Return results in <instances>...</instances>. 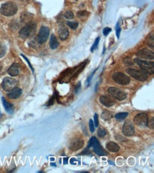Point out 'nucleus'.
<instances>
[{
	"label": "nucleus",
	"instance_id": "1",
	"mask_svg": "<svg viewBox=\"0 0 154 173\" xmlns=\"http://www.w3.org/2000/svg\"><path fill=\"white\" fill-rule=\"evenodd\" d=\"M17 10H18V7H17L16 4L13 2H7V3L2 4L1 8H0L1 13L7 16H13L15 14H16Z\"/></svg>",
	"mask_w": 154,
	"mask_h": 173
},
{
	"label": "nucleus",
	"instance_id": "27",
	"mask_svg": "<svg viewBox=\"0 0 154 173\" xmlns=\"http://www.w3.org/2000/svg\"><path fill=\"white\" fill-rule=\"evenodd\" d=\"M99 41V38L98 37V38H97L95 41H94V43L93 46H92V48H91V51L92 52H93L94 50H95L97 48V46H98Z\"/></svg>",
	"mask_w": 154,
	"mask_h": 173
},
{
	"label": "nucleus",
	"instance_id": "2",
	"mask_svg": "<svg viewBox=\"0 0 154 173\" xmlns=\"http://www.w3.org/2000/svg\"><path fill=\"white\" fill-rule=\"evenodd\" d=\"M135 62L137 63L139 67H141V70H143V72L146 74H151L153 75L154 73V62H149L141 60L139 58H136Z\"/></svg>",
	"mask_w": 154,
	"mask_h": 173
},
{
	"label": "nucleus",
	"instance_id": "12",
	"mask_svg": "<svg viewBox=\"0 0 154 173\" xmlns=\"http://www.w3.org/2000/svg\"><path fill=\"white\" fill-rule=\"evenodd\" d=\"M83 145H84V141L83 140L79 139H75L71 140L70 143L69 145V148L70 149L73 150V151H76V150L81 149L83 147Z\"/></svg>",
	"mask_w": 154,
	"mask_h": 173
},
{
	"label": "nucleus",
	"instance_id": "29",
	"mask_svg": "<svg viewBox=\"0 0 154 173\" xmlns=\"http://www.w3.org/2000/svg\"><path fill=\"white\" fill-rule=\"evenodd\" d=\"M88 15V12L87 11H79L78 13V16L79 18H82V17L86 16Z\"/></svg>",
	"mask_w": 154,
	"mask_h": 173
},
{
	"label": "nucleus",
	"instance_id": "30",
	"mask_svg": "<svg viewBox=\"0 0 154 173\" xmlns=\"http://www.w3.org/2000/svg\"><path fill=\"white\" fill-rule=\"evenodd\" d=\"M94 125L96 127L98 126L99 125V121H98V115L95 114L94 116Z\"/></svg>",
	"mask_w": 154,
	"mask_h": 173
},
{
	"label": "nucleus",
	"instance_id": "18",
	"mask_svg": "<svg viewBox=\"0 0 154 173\" xmlns=\"http://www.w3.org/2000/svg\"><path fill=\"white\" fill-rule=\"evenodd\" d=\"M106 149L109 150V151L114 152V153H116L119 150V145L116 144V143L112 142V141L108 142L107 144H106Z\"/></svg>",
	"mask_w": 154,
	"mask_h": 173
},
{
	"label": "nucleus",
	"instance_id": "33",
	"mask_svg": "<svg viewBox=\"0 0 154 173\" xmlns=\"http://www.w3.org/2000/svg\"><path fill=\"white\" fill-rule=\"evenodd\" d=\"M120 32H121V28H120V26H119V24H117L116 26V36H117V38H119V34H120Z\"/></svg>",
	"mask_w": 154,
	"mask_h": 173
},
{
	"label": "nucleus",
	"instance_id": "14",
	"mask_svg": "<svg viewBox=\"0 0 154 173\" xmlns=\"http://www.w3.org/2000/svg\"><path fill=\"white\" fill-rule=\"evenodd\" d=\"M99 101H100V103L104 105V106H105V107H112L114 104V103H115L112 99L107 96L100 97V98H99Z\"/></svg>",
	"mask_w": 154,
	"mask_h": 173
},
{
	"label": "nucleus",
	"instance_id": "8",
	"mask_svg": "<svg viewBox=\"0 0 154 173\" xmlns=\"http://www.w3.org/2000/svg\"><path fill=\"white\" fill-rule=\"evenodd\" d=\"M16 84L17 81L16 80L11 78V77H5L2 83V86L5 91L9 92L14 89Z\"/></svg>",
	"mask_w": 154,
	"mask_h": 173
},
{
	"label": "nucleus",
	"instance_id": "5",
	"mask_svg": "<svg viewBox=\"0 0 154 173\" xmlns=\"http://www.w3.org/2000/svg\"><path fill=\"white\" fill-rule=\"evenodd\" d=\"M134 122L136 125L141 127H145L148 126V116L146 113H140L136 115L134 119Z\"/></svg>",
	"mask_w": 154,
	"mask_h": 173
},
{
	"label": "nucleus",
	"instance_id": "37",
	"mask_svg": "<svg viewBox=\"0 0 154 173\" xmlns=\"http://www.w3.org/2000/svg\"><path fill=\"white\" fill-rule=\"evenodd\" d=\"M68 163V158H67V157H65V158L63 159V164H67Z\"/></svg>",
	"mask_w": 154,
	"mask_h": 173
},
{
	"label": "nucleus",
	"instance_id": "26",
	"mask_svg": "<svg viewBox=\"0 0 154 173\" xmlns=\"http://www.w3.org/2000/svg\"><path fill=\"white\" fill-rule=\"evenodd\" d=\"M65 17L68 19H73L74 18V14L70 11H68L65 14Z\"/></svg>",
	"mask_w": 154,
	"mask_h": 173
},
{
	"label": "nucleus",
	"instance_id": "38",
	"mask_svg": "<svg viewBox=\"0 0 154 173\" xmlns=\"http://www.w3.org/2000/svg\"><path fill=\"white\" fill-rule=\"evenodd\" d=\"M2 65H1V64H0V70H2Z\"/></svg>",
	"mask_w": 154,
	"mask_h": 173
},
{
	"label": "nucleus",
	"instance_id": "34",
	"mask_svg": "<svg viewBox=\"0 0 154 173\" xmlns=\"http://www.w3.org/2000/svg\"><path fill=\"white\" fill-rule=\"evenodd\" d=\"M151 122L150 121V123H148V126L150 129H153V127H154V124H153V121H154V120H153V119H151Z\"/></svg>",
	"mask_w": 154,
	"mask_h": 173
},
{
	"label": "nucleus",
	"instance_id": "10",
	"mask_svg": "<svg viewBox=\"0 0 154 173\" xmlns=\"http://www.w3.org/2000/svg\"><path fill=\"white\" fill-rule=\"evenodd\" d=\"M49 36V29L46 26H42L38 34V41L40 43H44Z\"/></svg>",
	"mask_w": 154,
	"mask_h": 173
},
{
	"label": "nucleus",
	"instance_id": "28",
	"mask_svg": "<svg viewBox=\"0 0 154 173\" xmlns=\"http://www.w3.org/2000/svg\"><path fill=\"white\" fill-rule=\"evenodd\" d=\"M98 136H99V137H101V138H102V137H104V136H105V135L106 134V131L104 129H99V130H98Z\"/></svg>",
	"mask_w": 154,
	"mask_h": 173
},
{
	"label": "nucleus",
	"instance_id": "16",
	"mask_svg": "<svg viewBox=\"0 0 154 173\" xmlns=\"http://www.w3.org/2000/svg\"><path fill=\"white\" fill-rule=\"evenodd\" d=\"M21 94H22V90L20 88L15 87L14 89H12L11 91L7 94V96H8L9 98L11 99H16L21 97Z\"/></svg>",
	"mask_w": 154,
	"mask_h": 173
},
{
	"label": "nucleus",
	"instance_id": "36",
	"mask_svg": "<svg viewBox=\"0 0 154 173\" xmlns=\"http://www.w3.org/2000/svg\"><path fill=\"white\" fill-rule=\"evenodd\" d=\"M77 162H78V160L75 158H71L70 159V164L71 165H76Z\"/></svg>",
	"mask_w": 154,
	"mask_h": 173
},
{
	"label": "nucleus",
	"instance_id": "24",
	"mask_svg": "<svg viewBox=\"0 0 154 173\" xmlns=\"http://www.w3.org/2000/svg\"><path fill=\"white\" fill-rule=\"evenodd\" d=\"M7 51V48L4 45L0 44V58L3 57L4 56L5 53H6Z\"/></svg>",
	"mask_w": 154,
	"mask_h": 173
},
{
	"label": "nucleus",
	"instance_id": "15",
	"mask_svg": "<svg viewBox=\"0 0 154 173\" xmlns=\"http://www.w3.org/2000/svg\"><path fill=\"white\" fill-rule=\"evenodd\" d=\"M20 66L18 63H14L8 69V73L12 77L17 76L20 72Z\"/></svg>",
	"mask_w": 154,
	"mask_h": 173
},
{
	"label": "nucleus",
	"instance_id": "4",
	"mask_svg": "<svg viewBox=\"0 0 154 173\" xmlns=\"http://www.w3.org/2000/svg\"><path fill=\"white\" fill-rule=\"evenodd\" d=\"M90 147H93L94 149V151L95 152V153H97L99 155L103 156V155H106V153L103 150L100 144L99 143L98 140L97 139V138L95 137H93L90 140H89L88 148H90Z\"/></svg>",
	"mask_w": 154,
	"mask_h": 173
},
{
	"label": "nucleus",
	"instance_id": "32",
	"mask_svg": "<svg viewBox=\"0 0 154 173\" xmlns=\"http://www.w3.org/2000/svg\"><path fill=\"white\" fill-rule=\"evenodd\" d=\"M89 129H90L91 133H93L94 131V122H93V120H89Z\"/></svg>",
	"mask_w": 154,
	"mask_h": 173
},
{
	"label": "nucleus",
	"instance_id": "25",
	"mask_svg": "<svg viewBox=\"0 0 154 173\" xmlns=\"http://www.w3.org/2000/svg\"><path fill=\"white\" fill-rule=\"evenodd\" d=\"M68 26L70 28H71L73 30H75L77 28H78V22H70V21H68Z\"/></svg>",
	"mask_w": 154,
	"mask_h": 173
},
{
	"label": "nucleus",
	"instance_id": "21",
	"mask_svg": "<svg viewBox=\"0 0 154 173\" xmlns=\"http://www.w3.org/2000/svg\"><path fill=\"white\" fill-rule=\"evenodd\" d=\"M129 114L127 112H121V113H118L115 115V118L116 120H119V121H121V120H123L124 119H126V117L128 116Z\"/></svg>",
	"mask_w": 154,
	"mask_h": 173
},
{
	"label": "nucleus",
	"instance_id": "39",
	"mask_svg": "<svg viewBox=\"0 0 154 173\" xmlns=\"http://www.w3.org/2000/svg\"><path fill=\"white\" fill-rule=\"evenodd\" d=\"M2 116V114H1V112H0V118H1Z\"/></svg>",
	"mask_w": 154,
	"mask_h": 173
},
{
	"label": "nucleus",
	"instance_id": "6",
	"mask_svg": "<svg viewBox=\"0 0 154 173\" xmlns=\"http://www.w3.org/2000/svg\"><path fill=\"white\" fill-rule=\"evenodd\" d=\"M114 81L121 85H126L130 82V78L126 75L121 72H115L112 75Z\"/></svg>",
	"mask_w": 154,
	"mask_h": 173
},
{
	"label": "nucleus",
	"instance_id": "22",
	"mask_svg": "<svg viewBox=\"0 0 154 173\" xmlns=\"http://www.w3.org/2000/svg\"><path fill=\"white\" fill-rule=\"evenodd\" d=\"M154 39H153V34L152 33L151 34H150L148 36V39H147V44H148V46L151 48L153 49V48H154Z\"/></svg>",
	"mask_w": 154,
	"mask_h": 173
},
{
	"label": "nucleus",
	"instance_id": "17",
	"mask_svg": "<svg viewBox=\"0 0 154 173\" xmlns=\"http://www.w3.org/2000/svg\"><path fill=\"white\" fill-rule=\"evenodd\" d=\"M58 35L60 39H61L62 41H65V40L68 39V37L69 36L68 29L64 26H61L58 30Z\"/></svg>",
	"mask_w": 154,
	"mask_h": 173
},
{
	"label": "nucleus",
	"instance_id": "31",
	"mask_svg": "<svg viewBox=\"0 0 154 173\" xmlns=\"http://www.w3.org/2000/svg\"><path fill=\"white\" fill-rule=\"evenodd\" d=\"M111 31V29L110 28H109V27H106V28H104L103 30V34L104 36H107V35L110 33Z\"/></svg>",
	"mask_w": 154,
	"mask_h": 173
},
{
	"label": "nucleus",
	"instance_id": "9",
	"mask_svg": "<svg viewBox=\"0 0 154 173\" xmlns=\"http://www.w3.org/2000/svg\"><path fill=\"white\" fill-rule=\"evenodd\" d=\"M108 92L111 96L118 100H124L126 98V94L125 92L116 87H110L108 89Z\"/></svg>",
	"mask_w": 154,
	"mask_h": 173
},
{
	"label": "nucleus",
	"instance_id": "11",
	"mask_svg": "<svg viewBox=\"0 0 154 173\" xmlns=\"http://www.w3.org/2000/svg\"><path fill=\"white\" fill-rule=\"evenodd\" d=\"M136 56L138 57H141V58L146 60H153L154 58L153 52L151 51L150 50H148L146 48L140 50V51L136 53Z\"/></svg>",
	"mask_w": 154,
	"mask_h": 173
},
{
	"label": "nucleus",
	"instance_id": "35",
	"mask_svg": "<svg viewBox=\"0 0 154 173\" xmlns=\"http://www.w3.org/2000/svg\"><path fill=\"white\" fill-rule=\"evenodd\" d=\"M22 57H24V58L25 60H26V61H27V62H28V64H29V66H30V67H31V69L32 70V71H33V72H34V69H33V67H32V66H31V63H30V62H29V60H28V58H27V57H25L24 56H23V55H22Z\"/></svg>",
	"mask_w": 154,
	"mask_h": 173
},
{
	"label": "nucleus",
	"instance_id": "20",
	"mask_svg": "<svg viewBox=\"0 0 154 173\" xmlns=\"http://www.w3.org/2000/svg\"><path fill=\"white\" fill-rule=\"evenodd\" d=\"M59 46V42L57 40L56 37L53 34L51 35V39H50V46L52 49H56Z\"/></svg>",
	"mask_w": 154,
	"mask_h": 173
},
{
	"label": "nucleus",
	"instance_id": "23",
	"mask_svg": "<svg viewBox=\"0 0 154 173\" xmlns=\"http://www.w3.org/2000/svg\"><path fill=\"white\" fill-rule=\"evenodd\" d=\"M111 117H112V115H111V113L108 111L104 112L102 114V118L104 119V120H108Z\"/></svg>",
	"mask_w": 154,
	"mask_h": 173
},
{
	"label": "nucleus",
	"instance_id": "3",
	"mask_svg": "<svg viewBox=\"0 0 154 173\" xmlns=\"http://www.w3.org/2000/svg\"><path fill=\"white\" fill-rule=\"evenodd\" d=\"M36 29V24L34 22H29V23L22 28L19 31V36L22 39H27L29 36L33 35Z\"/></svg>",
	"mask_w": 154,
	"mask_h": 173
},
{
	"label": "nucleus",
	"instance_id": "7",
	"mask_svg": "<svg viewBox=\"0 0 154 173\" xmlns=\"http://www.w3.org/2000/svg\"><path fill=\"white\" fill-rule=\"evenodd\" d=\"M126 72H127L130 76L133 77L134 78H135L137 80H139V81H145V80H146L148 78V75H146L145 72L142 71H139V70L135 69H127L126 70Z\"/></svg>",
	"mask_w": 154,
	"mask_h": 173
},
{
	"label": "nucleus",
	"instance_id": "19",
	"mask_svg": "<svg viewBox=\"0 0 154 173\" xmlns=\"http://www.w3.org/2000/svg\"><path fill=\"white\" fill-rule=\"evenodd\" d=\"M2 103H3L5 110H6V111L8 113L11 114V113L13 112V111H14V106H13V105H12L11 104L9 103V102L4 98V97H2Z\"/></svg>",
	"mask_w": 154,
	"mask_h": 173
},
{
	"label": "nucleus",
	"instance_id": "13",
	"mask_svg": "<svg viewBox=\"0 0 154 173\" xmlns=\"http://www.w3.org/2000/svg\"><path fill=\"white\" fill-rule=\"evenodd\" d=\"M134 133H135V129H134V125L129 121L124 123L123 126V134L126 136H133Z\"/></svg>",
	"mask_w": 154,
	"mask_h": 173
}]
</instances>
